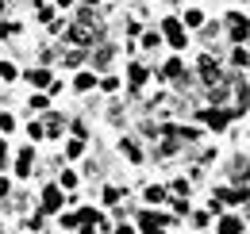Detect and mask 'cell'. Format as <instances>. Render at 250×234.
I'll list each match as a JSON object with an SVG mask.
<instances>
[{"mask_svg": "<svg viewBox=\"0 0 250 234\" xmlns=\"http://www.w3.org/2000/svg\"><path fill=\"white\" fill-rule=\"evenodd\" d=\"M0 231H4V219H0Z\"/></svg>", "mask_w": 250, "mask_h": 234, "instance_id": "obj_43", "label": "cell"}, {"mask_svg": "<svg viewBox=\"0 0 250 234\" xmlns=\"http://www.w3.org/2000/svg\"><path fill=\"white\" fill-rule=\"evenodd\" d=\"M196 69H200V77H204L208 85H216V81H219V61H216V54H200Z\"/></svg>", "mask_w": 250, "mask_h": 234, "instance_id": "obj_8", "label": "cell"}, {"mask_svg": "<svg viewBox=\"0 0 250 234\" xmlns=\"http://www.w3.org/2000/svg\"><path fill=\"white\" fill-rule=\"evenodd\" d=\"M112 58H116V46H112V42H104V46H96V50H93V65H96V69H104Z\"/></svg>", "mask_w": 250, "mask_h": 234, "instance_id": "obj_15", "label": "cell"}, {"mask_svg": "<svg viewBox=\"0 0 250 234\" xmlns=\"http://www.w3.org/2000/svg\"><path fill=\"white\" fill-rule=\"evenodd\" d=\"M219 234H243V219L223 215V219H219Z\"/></svg>", "mask_w": 250, "mask_h": 234, "instance_id": "obj_19", "label": "cell"}, {"mask_svg": "<svg viewBox=\"0 0 250 234\" xmlns=\"http://www.w3.org/2000/svg\"><path fill=\"white\" fill-rule=\"evenodd\" d=\"M77 234H100V231H96L93 223H81V227H77Z\"/></svg>", "mask_w": 250, "mask_h": 234, "instance_id": "obj_39", "label": "cell"}, {"mask_svg": "<svg viewBox=\"0 0 250 234\" xmlns=\"http://www.w3.org/2000/svg\"><path fill=\"white\" fill-rule=\"evenodd\" d=\"M120 200H124V188H120V184H104L100 204H104V207H120Z\"/></svg>", "mask_w": 250, "mask_h": 234, "instance_id": "obj_13", "label": "cell"}, {"mask_svg": "<svg viewBox=\"0 0 250 234\" xmlns=\"http://www.w3.org/2000/svg\"><path fill=\"white\" fill-rule=\"evenodd\" d=\"M62 204H65L62 188H58V180H50V184L42 188V196H39V211H42V215H58Z\"/></svg>", "mask_w": 250, "mask_h": 234, "instance_id": "obj_3", "label": "cell"}, {"mask_svg": "<svg viewBox=\"0 0 250 234\" xmlns=\"http://www.w3.org/2000/svg\"><path fill=\"white\" fill-rule=\"evenodd\" d=\"M0 169H8V142L0 138Z\"/></svg>", "mask_w": 250, "mask_h": 234, "instance_id": "obj_38", "label": "cell"}, {"mask_svg": "<svg viewBox=\"0 0 250 234\" xmlns=\"http://www.w3.org/2000/svg\"><path fill=\"white\" fill-rule=\"evenodd\" d=\"M73 138H89V127H85V119H73Z\"/></svg>", "mask_w": 250, "mask_h": 234, "instance_id": "obj_33", "label": "cell"}, {"mask_svg": "<svg viewBox=\"0 0 250 234\" xmlns=\"http://www.w3.org/2000/svg\"><path fill=\"white\" fill-rule=\"evenodd\" d=\"M8 196H12V180L0 173V200H8Z\"/></svg>", "mask_w": 250, "mask_h": 234, "instance_id": "obj_34", "label": "cell"}, {"mask_svg": "<svg viewBox=\"0 0 250 234\" xmlns=\"http://www.w3.org/2000/svg\"><path fill=\"white\" fill-rule=\"evenodd\" d=\"M120 154H124L127 161H135V165L143 161V150H139V142H135V138H120Z\"/></svg>", "mask_w": 250, "mask_h": 234, "instance_id": "obj_17", "label": "cell"}, {"mask_svg": "<svg viewBox=\"0 0 250 234\" xmlns=\"http://www.w3.org/2000/svg\"><path fill=\"white\" fill-rule=\"evenodd\" d=\"M77 227H81V215H77V211H65L62 215V231H77Z\"/></svg>", "mask_w": 250, "mask_h": 234, "instance_id": "obj_28", "label": "cell"}, {"mask_svg": "<svg viewBox=\"0 0 250 234\" xmlns=\"http://www.w3.org/2000/svg\"><path fill=\"white\" fill-rule=\"evenodd\" d=\"M58 188H62V192H73V188H77V173H73V169H62V176H58Z\"/></svg>", "mask_w": 250, "mask_h": 234, "instance_id": "obj_21", "label": "cell"}, {"mask_svg": "<svg viewBox=\"0 0 250 234\" xmlns=\"http://www.w3.org/2000/svg\"><path fill=\"white\" fill-rule=\"evenodd\" d=\"M81 4H85V8H96V4H100V0H81Z\"/></svg>", "mask_w": 250, "mask_h": 234, "instance_id": "obj_41", "label": "cell"}, {"mask_svg": "<svg viewBox=\"0 0 250 234\" xmlns=\"http://www.w3.org/2000/svg\"><path fill=\"white\" fill-rule=\"evenodd\" d=\"M12 81H20V69H16V61H0V85H12Z\"/></svg>", "mask_w": 250, "mask_h": 234, "instance_id": "obj_18", "label": "cell"}, {"mask_svg": "<svg viewBox=\"0 0 250 234\" xmlns=\"http://www.w3.org/2000/svg\"><path fill=\"white\" fill-rule=\"evenodd\" d=\"M173 215H188V200H173Z\"/></svg>", "mask_w": 250, "mask_h": 234, "instance_id": "obj_37", "label": "cell"}, {"mask_svg": "<svg viewBox=\"0 0 250 234\" xmlns=\"http://www.w3.org/2000/svg\"><path fill=\"white\" fill-rule=\"evenodd\" d=\"M96 88H104V92H120V77H112V73H104V77L96 81Z\"/></svg>", "mask_w": 250, "mask_h": 234, "instance_id": "obj_26", "label": "cell"}, {"mask_svg": "<svg viewBox=\"0 0 250 234\" xmlns=\"http://www.w3.org/2000/svg\"><path fill=\"white\" fill-rule=\"evenodd\" d=\"M227 35H231V42H247L250 39V20L239 16V12H227Z\"/></svg>", "mask_w": 250, "mask_h": 234, "instance_id": "obj_6", "label": "cell"}, {"mask_svg": "<svg viewBox=\"0 0 250 234\" xmlns=\"http://www.w3.org/2000/svg\"><path fill=\"white\" fill-rule=\"evenodd\" d=\"M12 173L20 176V180H27V176L35 173V150H31V142L16 150V161H12Z\"/></svg>", "mask_w": 250, "mask_h": 234, "instance_id": "obj_4", "label": "cell"}, {"mask_svg": "<svg viewBox=\"0 0 250 234\" xmlns=\"http://www.w3.org/2000/svg\"><path fill=\"white\" fill-rule=\"evenodd\" d=\"M27 138H31V142H42V138H46V127H42L39 119H31V123H27Z\"/></svg>", "mask_w": 250, "mask_h": 234, "instance_id": "obj_24", "label": "cell"}, {"mask_svg": "<svg viewBox=\"0 0 250 234\" xmlns=\"http://www.w3.org/2000/svg\"><path fill=\"white\" fill-rule=\"evenodd\" d=\"M58 234H65V231H58Z\"/></svg>", "mask_w": 250, "mask_h": 234, "instance_id": "obj_45", "label": "cell"}, {"mask_svg": "<svg viewBox=\"0 0 250 234\" xmlns=\"http://www.w3.org/2000/svg\"><path fill=\"white\" fill-rule=\"evenodd\" d=\"M81 154H85V138H69V142H65V157H69V161L81 157Z\"/></svg>", "mask_w": 250, "mask_h": 234, "instance_id": "obj_23", "label": "cell"}, {"mask_svg": "<svg viewBox=\"0 0 250 234\" xmlns=\"http://www.w3.org/2000/svg\"><path fill=\"white\" fill-rule=\"evenodd\" d=\"M4 8H8V0H0V12H4Z\"/></svg>", "mask_w": 250, "mask_h": 234, "instance_id": "obj_42", "label": "cell"}, {"mask_svg": "<svg viewBox=\"0 0 250 234\" xmlns=\"http://www.w3.org/2000/svg\"><path fill=\"white\" fill-rule=\"evenodd\" d=\"M162 77H166V81H185V61L169 58L166 65H162Z\"/></svg>", "mask_w": 250, "mask_h": 234, "instance_id": "obj_10", "label": "cell"}, {"mask_svg": "<svg viewBox=\"0 0 250 234\" xmlns=\"http://www.w3.org/2000/svg\"><path fill=\"white\" fill-rule=\"evenodd\" d=\"M231 61H235V65H250V50L235 46V50H231Z\"/></svg>", "mask_w": 250, "mask_h": 234, "instance_id": "obj_32", "label": "cell"}, {"mask_svg": "<svg viewBox=\"0 0 250 234\" xmlns=\"http://www.w3.org/2000/svg\"><path fill=\"white\" fill-rule=\"evenodd\" d=\"M169 188H173V192H177V196H188V180H173V184H169Z\"/></svg>", "mask_w": 250, "mask_h": 234, "instance_id": "obj_36", "label": "cell"}, {"mask_svg": "<svg viewBox=\"0 0 250 234\" xmlns=\"http://www.w3.org/2000/svg\"><path fill=\"white\" fill-rule=\"evenodd\" d=\"M112 234H139V227H131V223H120V227H112Z\"/></svg>", "mask_w": 250, "mask_h": 234, "instance_id": "obj_35", "label": "cell"}, {"mask_svg": "<svg viewBox=\"0 0 250 234\" xmlns=\"http://www.w3.org/2000/svg\"><path fill=\"white\" fill-rule=\"evenodd\" d=\"M200 234H208V231H200Z\"/></svg>", "mask_w": 250, "mask_h": 234, "instance_id": "obj_44", "label": "cell"}, {"mask_svg": "<svg viewBox=\"0 0 250 234\" xmlns=\"http://www.w3.org/2000/svg\"><path fill=\"white\" fill-rule=\"evenodd\" d=\"M196 116H200V123H204V127H212V131H223V127H227V108H200V112H196Z\"/></svg>", "mask_w": 250, "mask_h": 234, "instance_id": "obj_7", "label": "cell"}, {"mask_svg": "<svg viewBox=\"0 0 250 234\" xmlns=\"http://www.w3.org/2000/svg\"><path fill=\"white\" fill-rule=\"evenodd\" d=\"M35 20H39V23H50V20H54V8H50V4H35Z\"/></svg>", "mask_w": 250, "mask_h": 234, "instance_id": "obj_27", "label": "cell"}, {"mask_svg": "<svg viewBox=\"0 0 250 234\" xmlns=\"http://www.w3.org/2000/svg\"><path fill=\"white\" fill-rule=\"evenodd\" d=\"M162 39H166V46H173V50H185L188 46V35H185L181 16H166V20H162Z\"/></svg>", "mask_w": 250, "mask_h": 234, "instance_id": "obj_1", "label": "cell"}, {"mask_svg": "<svg viewBox=\"0 0 250 234\" xmlns=\"http://www.w3.org/2000/svg\"><path fill=\"white\" fill-rule=\"evenodd\" d=\"M20 23H16V20H12V23H0V39H16V35H20Z\"/></svg>", "mask_w": 250, "mask_h": 234, "instance_id": "obj_30", "label": "cell"}, {"mask_svg": "<svg viewBox=\"0 0 250 234\" xmlns=\"http://www.w3.org/2000/svg\"><path fill=\"white\" fill-rule=\"evenodd\" d=\"M96 81H100V77H96L93 69H81V73L73 77V88H77V92H89V88H96Z\"/></svg>", "mask_w": 250, "mask_h": 234, "instance_id": "obj_16", "label": "cell"}, {"mask_svg": "<svg viewBox=\"0 0 250 234\" xmlns=\"http://www.w3.org/2000/svg\"><path fill=\"white\" fill-rule=\"evenodd\" d=\"M23 227H27L31 234H39L42 227H46V215H42V211H35V215H27V223H23Z\"/></svg>", "mask_w": 250, "mask_h": 234, "instance_id": "obj_25", "label": "cell"}, {"mask_svg": "<svg viewBox=\"0 0 250 234\" xmlns=\"http://www.w3.org/2000/svg\"><path fill=\"white\" fill-rule=\"evenodd\" d=\"M42 127H46V138H62V127H65V119L58 116V112H46Z\"/></svg>", "mask_w": 250, "mask_h": 234, "instance_id": "obj_11", "label": "cell"}, {"mask_svg": "<svg viewBox=\"0 0 250 234\" xmlns=\"http://www.w3.org/2000/svg\"><path fill=\"white\" fill-rule=\"evenodd\" d=\"M20 77H23V81H27L31 88H39V92H46V88L58 81V77H54L46 65H31V69H27V73H20Z\"/></svg>", "mask_w": 250, "mask_h": 234, "instance_id": "obj_5", "label": "cell"}, {"mask_svg": "<svg viewBox=\"0 0 250 234\" xmlns=\"http://www.w3.org/2000/svg\"><path fill=\"white\" fill-rule=\"evenodd\" d=\"M54 4H58V8H73L77 0H54Z\"/></svg>", "mask_w": 250, "mask_h": 234, "instance_id": "obj_40", "label": "cell"}, {"mask_svg": "<svg viewBox=\"0 0 250 234\" xmlns=\"http://www.w3.org/2000/svg\"><path fill=\"white\" fill-rule=\"evenodd\" d=\"M181 23H185V27H204V12H200V8H188Z\"/></svg>", "mask_w": 250, "mask_h": 234, "instance_id": "obj_22", "label": "cell"}, {"mask_svg": "<svg viewBox=\"0 0 250 234\" xmlns=\"http://www.w3.org/2000/svg\"><path fill=\"white\" fill-rule=\"evenodd\" d=\"M0 131H4V135L16 131V116H12V112H0Z\"/></svg>", "mask_w": 250, "mask_h": 234, "instance_id": "obj_29", "label": "cell"}, {"mask_svg": "<svg viewBox=\"0 0 250 234\" xmlns=\"http://www.w3.org/2000/svg\"><path fill=\"white\" fill-rule=\"evenodd\" d=\"M146 77H150V69H146L143 61H131V65H127V81H131V88H143V85H146Z\"/></svg>", "mask_w": 250, "mask_h": 234, "instance_id": "obj_9", "label": "cell"}, {"mask_svg": "<svg viewBox=\"0 0 250 234\" xmlns=\"http://www.w3.org/2000/svg\"><path fill=\"white\" fill-rule=\"evenodd\" d=\"M166 196H169V188H162V184H146V188H143V200H146L150 207L166 204Z\"/></svg>", "mask_w": 250, "mask_h": 234, "instance_id": "obj_12", "label": "cell"}, {"mask_svg": "<svg viewBox=\"0 0 250 234\" xmlns=\"http://www.w3.org/2000/svg\"><path fill=\"white\" fill-rule=\"evenodd\" d=\"M135 227H139V234H166V227H173V215H158V211H139Z\"/></svg>", "mask_w": 250, "mask_h": 234, "instance_id": "obj_2", "label": "cell"}, {"mask_svg": "<svg viewBox=\"0 0 250 234\" xmlns=\"http://www.w3.org/2000/svg\"><path fill=\"white\" fill-rule=\"evenodd\" d=\"M166 39H162V31H143V50H158Z\"/></svg>", "mask_w": 250, "mask_h": 234, "instance_id": "obj_20", "label": "cell"}, {"mask_svg": "<svg viewBox=\"0 0 250 234\" xmlns=\"http://www.w3.org/2000/svg\"><path fill=\"white\" fill-rule=\"evenodd\" d=\"M27 112H31V116L50 112V96H46V92H31V96H27Z\"/></svg>", "mask_w": 250, "mask_h": 234, "instance_id": "obj_14", "label": "cell"}, {"mask_svg": "<svg viewBox=\"0 0 250 234\" xmlns=\"http://www.w3.org/2000/svg\"><path fill=\"white\" fill-rule=\"evenodd\" d=\"M62 61H65V65H81V61H85V50H65Z\"/></svg>", "mask_w": 250, "mask_h": 234, "instance_id": "obj_31", "label": "cell"}]
</instances>
